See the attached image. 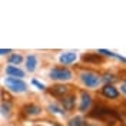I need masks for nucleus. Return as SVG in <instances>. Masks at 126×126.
I'll use <instances>...</instances> for the list:
<instances>
[{
	"label": "nucleus",
	"instance_id": "f257e3e1",
	"mask_svg": "<svg viewBox=\"0 0 126 126\" xmlns=\"http://www.w3.org/2000/svg\"><path fill=\"white\" fill-rule=\"evenodd\" d=\"M89 116H90V118L100 119V120H106V119L119 120V119H120L119 113L113 109V108L105 106V105H96V106H93V109L89 112Z\"/></svg>",
	"mask_w": 126,
	"mask_h": 126
},
{
	"label": "nucleus",
	"instance_id": "f03ea898",
	"mask_svg": "<svg viewBox=\"0 0 126 126\" xmlns=\"http://www.w3.org/2000/svg\"><path fill=\"white\" fill-rule=\"evenodd\" d=\"M80 78V82L87 87V89H97L102 83V79H100V75L97 72L93 70H83L80 72L79 75Z\"/></svg>",
	"mask_w": 126,
	"mask_h": 126
},
{
	"label": "nucleus",
	"instance_id": "7ed1b4c3",
	"mask_svg": "<svg viewBox=\"0 0 126 126\" xmlns=\"http://www.w3.org/2000/svg\"><path fill=\"white\" fill-rule=\"evenodd\" d=\"M49 78L52 80H55V82L63 83V82H67L73 78V72L67 67H64V66H55L49 72Z\"/></svg>",
	"mask_w": 126,
	"mask_h": 126
},
{
	"label": "nucleus",
	"instance_id": "20e7f679",
	"mask_svg": "<svg viewBox=\"0 0 126 126\" xmlns=\"http://www.w3.org/2000/svg\"><path fill=\"white\" fill-rule=\"evenodd\" d=\"M4 85L10 92H15V93H23L27 90V85L23 79H15V78H6L4 80Z\"/></svg>",
	"mask_w": 126,
	"mask_h": 126
},
{
	"label": "nucleus",
	"instance_id": "39448f33",
	"mask_svg": "<svg viewBox=\"0 0 126 126\" xmlns=\"http://www.w3.org/2000/svg\"><path fill=\"white\" fill-rule=\"evenodd\" d=\"M47 93L52 94L53 97H57V99H62L64 97L66 94L70 93V86L69 85H63V83H56L53 86L50 87H46Z\"/></svg>",
	"mask_w": 126,
	"mask_h": 126
},
{
	"label": "nucleus",
	"instance_id": "423d86ee",
	"mask_svg": "<svg viewBox=\"0 0 126 126\" xmlns=\"http://www.w3.org/2000/svg\"><path fill=\"white\" fill-rule=\"evenodd\" d=\"M92 102H93V97L92 94L86 92V90H82L80 92V97H79V105L78 109L80 113H86L90 110V106H92Z\"/></svg>",
	"mask_w": 126,
	"mask_h": 126
},
{
	"label": "nucleus",
	"instance_id": "0eeeda50",
	"mask_svg": "<svg viewBox=\"0 0 126 126\" xmlns=\"http://www.w3.org/2000/svg\"><path fill=\"white\" fill-rule=\"evenodd\" d=\"M78 97H76V94L75 93H69L66 94L64 97H62L60 99V106H62V109L64 110V112H72V110H75V108H76V105H78Z\"/></svg>",
	"mask_w": 126,
	"mask_h": 126
},
{
	"label": "nucleus",
	"instance_id": "6e6552de",
	"mask_svg": "<svg viewBox=\"0 0 126 126\" xmlns=\"http://www.w3.org/2000/svg\"><path fill=\"white\" fill-rule=\"evenodd\" d=\"M100 94H102L105 99H109V100H118L120 93L113 85H103L100 89Z\"/></svg>",
	"mask_w": 126,
	"mask_h": 126
},
{
	"label": "nucleus",
	"instance_id": "1a4fd4ad",
	"mask_svg": "<svg viewBox=\"0 0 126 126\" xmlns=\"http://www.w3.org/2000/svg\"><path fill=\"white\" fill-rule=\"evenodd\" d=\"M76 59H78V55H76L75 52H66V53H62V55L59 56V62H60V64H63L64 67H67L69 64L75 63Z\"/></svg>",
	"mask_w": 126,
	"mask_h": 126
},
{
	"label": "nucleus",
	"instance_id": "9d476101",
	"mask_svg": "<svg viewBox=\"0 0 126 126\" xmlns=\"http://www.w3.org/2000/svg\"><path fill=\"white\" fill-rule=\"evenodd\" d=\"M23 112L27 116H39L42 115V108L36 103H26L23 106Z\"/></svg>",
	"mask_w": 126,
	"mask_h": 126
},
{
	"label": "nucleus",
	"instance_id": "9b49d317",
	"mask_svg": "<svg viewBox=\"0 0 126 126\" xmlns=\"http://www.w3.org/2000/svg\"><path fill=\"white\" fill-rule=\"evenodd\" d=\"M6 73H7L9 78H15V79H23L24 78V72L20 67H17V66H10L9 64L7 67H6Z\"/></svg>",
	"mask_w": 126,
	"mask_h": 126
},
{
	"label": "nucleus",
	"instance_id": "f8f14e48",
	"mask_svg": "<svg viewBox=\"0 0 126 126\" xmlns=\"http://www.w3.org/2000/svg\"><path fill=\"white\" fill-rule=\"evenodd\" d=\"M82 60L86 63V64H97V63L103 62L102 56H99L97 53H86V55H83Z\"/></svg>",
	"mask_w": 126,
	"mask_h": 126
},
{
	"label": "nucleus",
	"instance_id": "ddd939ff",
	"mask_svg": "<svg viewBox=\"0 0 126 126\" xmlns=\"http://www.w3.org/2000/svg\"><path fill=\"white\" fill-rule=\"evenodd\" d=\"M67 126H89L87 123V120L83 116H73V118L69 119V122H67Z\"/></svg>",
	"mask_w": 126,
	"mask_h": 126
},
{
	"label": "nucleus",
	"instance_id": "4468645a",
	"mask_svg": "<svg viewBox=\"0 0 126 126\" xmlns=\"http://www.w3.org/2000/svg\"><path fill=\"white\" fill-rule=\"evenodd\" d=\"M36 67H37V57L34 55H29L26 57V69L27 72H34L36 70Z\"/></svg>",
	"mask_w": 126,
	"mask_h": 126
},
{
	"label": "nucleus",
	"instance_id": "2eb2a0df",
	"mask_svg": "<svg viewBox=\"0 0 126 126\" xmlns=\"http://www.w3.org/2000/svg\"><path fill=\"white\" fill-rule=\"evenodd\" d=\"M7 62L10 66H17V64H20V63L23 62V56L20 55V53H12L7 57Z\"/></svg>",
	"mask_w": 126,
	"mask_h": 126
},
{
	"label": "nucleus",
	"instance_id": "dca6fc26",
	"mask_svg": "<svg viewBox=\"0 0 126 126\" xmlns=\"http://www.w3.org/2000/svg\"><path fill=\"white\" fill-rule=\"evenodd\" d=\"M47 110L50 112V113H57V115H64L66 112L62 109V106L60 105H57V103H50L49 106H47Z\"/></svg>",
	"mask_w": 126,
	"mask_h": 126
},
{
	"label": "nucleus",
	"instance_id": "f3484780",
	"mask_svg": "<svg viewBox=\"0 0 126 126\" xmlns=\"http://www.w3.org/2000/svg\"><path fill=\"white\" fill-rule=\"evenodd\" d=\"M0 112H1L3 116L9 118L10 113H12V105H10V102H3L1 103V105H0Z\"/></svg>",
	"mask_w": 126,
	"mask_h": 126
},
{
	"label": "nucleus",
	"instance_id": "a211bd4d",
	"mask_svg": "<svg viewBox=\"0 0 126 126\" xmlns=\"http://www.w3.org/2000/svg\"><path fill=\"white\" fill-rule=\"evenodd\" d=\"M102 82H105V85H113V82H116V76L113 73H106L105 76H100Z\"/></svg>",
	"mask_w": 126,
	"mask_h": 126
},
{
	"label": "nucleus",
	"instance_id": "6ab92c4d",
	"mask_svg": "<svg viewBox=\"0 0 126 126\" xmlns=\"http://www.w3.org/2000/svg\"><path fill=\"white\" fill-rule=\"evenodd\" d=\"M96 53H97L99 56H109V57H116V55H115L113 52H110V50H105V49H99Z\"/></svg>",
	"mask_w": 126,
	"mask_h": 126
},
{
	"label": "nucleus",
	"instance_id": "aec40b11",
	"mask_svg": "<svg viewBox=\"0 0 126 126\" xmlns=\"http://www.w3.org/2000/svg\"><path fill=\"white\" fill-rule=\"evenodd\" d=\"M32 85H33V86H36L37 89H40V90H46V86H45L42 82H39L37 79H33V80H32Z\"/></svg>",
	"mask_w": 126,
	"mask_h": 126
},
{
	"label": "nucleus",
	"instance_id": "412c9836",
	"mask_svg": "<svg viewBox=\"0 0 126 126\" xmlns=\"http://www.w3.org/2000/svg\"><path fill=\"white\" fill-rule=\"evenodd\" d=\"M7 53H12V49H0V56H4Z\"/></svg>",
	"mask_w": 126,
	"mask_h": 126
},
{
	"label": "nucleus",
	"instance_id": "4be33fe9",
	"mask_svg": "<svg viewBox=\"0 0 126 126\" xmlns=\"http://www.w3.org/2000/svg\"><path fill=\"white\" fill-rule=\"evenodd\" d=\"M126 85H125V82H122V86H120V90H122V94H123V96H125V93H126Z\"/></svg>",
	"mask_w": 126,
	"mask_h": 126
},
{
	"label": "nucleus",
	"instance_id": "5701e85b",
	"mask_svg": "<svg viewBox=\"0 0 126 126\" xmlns=\"http://www.w3.org/2000/svg\"><path fill=\"white\" fill-rule=\"evenodd\" d=\"M116 57H118V59H119V60H120L122 63H125V62H126V60H125V57H123V56H118V55H116Z\"/></svg>",
	"mask_w": 126,
	"mask_h": 126
},
{
	"label": "nucleus",
	"instance_id": "b1692460",
	"mask_svg": "<svg viewBox=\"0 0 126 126\" xmlns=\"http://www.w3.org/2000/svg\"><path fill=\"white\" fill-rule=\"evenodd\" d=\"M55 126H60V125H59V123H56V122H55Z\"/></svg>",
	"mask_w": 126,
	"mask_h": 126
}]
</instances>
